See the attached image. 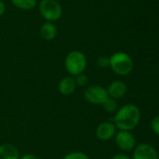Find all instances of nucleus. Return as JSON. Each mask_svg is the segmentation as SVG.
Masks as SVG:
<instances>
[{"instance_id": "nucleus-1", "label": "nucleus", "mask_w": 159, "mask_h": 159, "mask_svg": "<svg viewBox=\"0 0 159 159\" xmlns=\"http://www.w3.org/2000/svg\"><path fill=\"white\" fill-rule=\"evenodd\" d=\"M141 121V111L135 104L128 103L119 108L114 116L113 124L119 130L131 131Z\"/></svg>"}, {"instance_id": "nucleus-2", "label": "nucleus", "mask_w": 159, "mask_h": 159, "mask_svg": "<svg viewBox=\"0 0 159 159\" xmlns=\"http://www.w3.org/2000/svg\"><path fill=\"white\" fill-rule=\"evenodd\" d=\"M110 67L118 75H127L134 68L132 58L126 52H115L110 57Z\"/></svg>"}, {"instance_id": "nucleus-3", "label": "nucleus", "mask_w": 159, "mask_h": 159, "mask_svg": "<svg viewBox=\"0 0 159 159\" xmlns=\"http://www.w3.org/2000/svg\"><path fill=\"white\" fill-rule=\"evenodd\" d=\"M87 60L85 55L79 50L69 52L65 60V68L71 76L82 74L86 68Z\"/></svg>"}, {"instance_id": "nucleus-4", "label": "nucleus", "mask_w": 159, "mask_h": 159, "mask_svg": "<svg viewBox=\"0 0 159 159\" xmlns=\"http://www.w3.org/2000/svg\"><path fill=\"white\" fill-rule=\"evenodd\" d=\"M39 11L41 16L50 22L59 20L63 13L62 7L57 0H41Z\"/></svg>"}, {"instance_id": "nucleus-5", "label": "nucleus", "mask_w": 159, "mask_h": 159, "mask_svg": "<svg viewBox=\"0 0 159 159\" xmlns=\"http://www.w3.org/2000/svg\"><path fill=\"white\" fill-rule=\"evenodd\" d=\"M83 97L87 102L95 105H102L103 102L109 98L107 89L101 86H90L84 92Z\"/></svg>"}, {"instance_id": "nucleus-6", "label": "nucleus", "mask_w": 159, "mask_h": 159, "mask_svg": "<svg viewBox=\"0 0 159 159\" xmlns=\"http://www.w3.org/2000/svg\"><path fill=\"white\" fill-rule=\"evenodd\" d=\"M114 139H115V143L118 146V148L125 152L133 151L137 144L136 138L131 133V131L119 130L118 132H116Z\"/></svg>"}, {"instance_id": "nucleus-7", "label": "nucleus", "mask_w": 159, "mask_h": 159, "mask_svg": "<svg viewBox=\"0 0 159 159\" xmlns=\"http://www.w3.org/2000/svg\"><path fill=\"white\" fill-rule=\"evenodd\" d=\"M132 159H158V154L153 145L141 143L134 148Z\"/></svg>"}, {"instance_id": "nucleus-8", "label": "nucleus", "mask_w": 159, "mask_h": 159, "mask_svg": "<svg viewBox=\"0 0 159 159\" xmlns=\"http://www.w3.org/2000/svg\"><path fill=\"white\" fill-rule=\"evenodd\" d=\"M116 127L113 123L103 122L96 129V136L100 141H109L112 139L116 134Z\"/></svg>"}, {"instance_id": "nucleus-9", "label": "nucleus", "mask_w": 159, "mask_h": 159, "mask_svg": "<svg viewBox=\"0 0 159 159\" xmlns=\"http://www.w3.org/2000/svg\"><path fill=\"white\" fill-rule=\"evenodd\" d=\"M107 91H108L109 97L114 100H118V99L123 98L127 94V87L125 82L121 80H115L109 85Z\"/></svg>"}, {"instance_id": "nucleus-10", "label": "nucleus", "mask_w": 159, "mask_h": 159, "mask_svg": "<svg viewBox=\"0 0 159 159\" xmlns=\"http://www.w3.org/2000/svg\"><path fill=\"white\" fill-rule=\"evenodd\" d=\"M76 87H77V84H76L75 78L73 76H66L59 82L58 90L61 94L68 96L74 93Z\"/></svg>"}, {"instance_id": "nucleus-11", "label": "nucleus", "mask_w": 159, "mask_h": 159, "mask_svg": "<svg viewBox=\"0 0 159 159\" xmlns=\"http://www.w3.org/2000/svg\"><path fill=\"white\" fill-rule=\"evenodd\" d=\"M0 159H20L19 151L11 143H3L0 145Z\"/></svg>"}, {"instance_id": "nucleus-12", "label": "nucleus", "mask_w": 159, "mask_h": 159, "mask_svg": "<svg viewBox=\"0 0 159 159\" xmlns=\"http://www.w3.org/2000/svg\"><path fill=\"white\" fill-rule=\"evenodd\" d=\"M57 34V28L52 22H45L40 28V35L45 40H52Z\"/></svg>"}, {"instance_id": "nucleus-13", "label": "nucleus", "mask_w": 159, "mask_h": 159, "mask_svg": "<svg viewBox=\"0 0 159 159\" xmlns=\"http://www.w3.org/2000/svg\"><path fill=\"white\" fill-rule=\"evenodd\" d=\"M11 3L17 8L22 10H30L37 6V0H11Z\"/></svg>"}, {"instance_id": "nucleus-14", "label": "nucleus", "mask_w": 159, "mask_h": 159, "mask_svg": "<svg viewBox=\"0 0 159 159\" xmlns=\"http://www.w3.org/2000/svg\"><path fill=\"white\" fill-rule=\"evenodd\" d=\"M103 109L108 113H113L118 110V102L116 100L109 97L102 104Z\"/></svg>"}, {"instance_id": "nucleus-15", "label": "nucleus", "mask_w": 159, "mask_h": 159, "mask_svg": "<svg viewBox=\"0 0 159 159\" xmlns=\"http://www.w3.org/2000/svg\"><path fill=\"white\" fill-rule=\"evenodd\" d=\"M63 159H90L89 157L84 154L83 152H80V151H77V152H71V153H68L67 155H66L64 157Z\"/></svg>"}, {"instance_id": "nucleus-16", "label": "nucleus", "mask_w": 159, "mask_h": 159, "mask_svg": "<svg viewBox=\"0 0 159 159\" xmlns=\"http://www.w3.org/2000/svg\"><path fill=\"white\" fill-rule=\"evenodd\" d=\"M75 81H76L77 86L85 87V86H87V84H88V82H89V79H88V76H87L85 74L82 73V74H80V75H76Z\"/></svg>"}, {"instance_id": "nucleus-17", "label": "nucleus", "mask_w": 159, "mask_h": 159, "mask_svg": "<svg viewBox=\"0 0 159 159\" xmlns=\"http://www.w3.org/2000/svg\"><path fill=\"white\" fill-rule=\"evenodd\" d=\"M97 64L101 68H107L110 66V58L107 56H100L97 59Z\"/></svg>"}, {"instance_id": "nucleus-18", "label": "nucleus", "mask_w": 159, "mask_h": 159, "mask_svg": "<svg viewBox=\"0 0 159 159\" xmlns=\"http://www.w3.org/2000/svg\"><path fill=\"white\" fill-rule=\"evenodd\" d=\"M151 129L155 134L159 136V116H157L156 117L153 118L151 122Z\"/></svg>"}, {"instance_id": "nucleus-19", "label": "nucleus", "mask_w": 159, "mask_h": 159, "mask_svg": "<svg viewBox=\"0 0 159 159\" xmlns=\"http://www.w3.org/2000/svg\"><path fill=\"white\" fill-rule=\"evenodd\" d=\"M112 159H132L131 157H129L127 155H124V154H118V155H115L114 157H112Z\"/></svg>"}, {"instance_id": "nucleus-20", "label": "nucleus", "mask_w": 159, "mask_h": 159, "mask_svg": "<svg viewBox=\"0 0 159 159\" xmlns=\"http://www.w3.org/2000/svg\"><path fill=\"white\" fill-rule=\"evenodd\" d=\"M20 159H39L37 156L35 155H32V154H26V155H23L22 157H21Z\"/></svg>"}, {"instance_id": "nucleus-21", "label": "nucleus", "mask_w": 159, "mask_h": 159, "mask_svg": "<svg viewBox=\"0 0 159 159\" xmlns=\"http://www.w3.org/2000/svg\"><path fill=\"white\" fill-rule=\"evenodd\" d=\"M4 12H5V4L3 1L0 0V17L4 14Z\"/></svg>"}]
</instances>
